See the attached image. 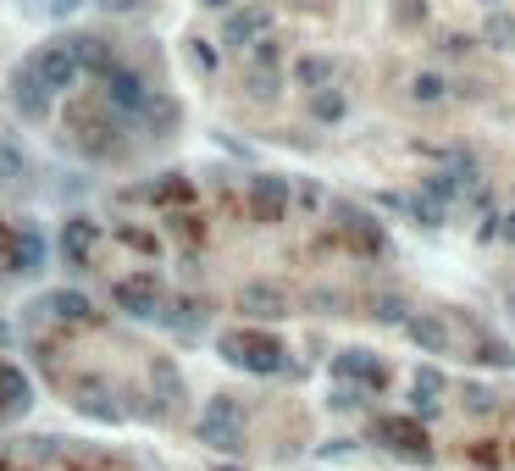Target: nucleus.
Segmentation results:
<instances>
[{"mask_svg": "<svg viewBox=\"0 0 515 471\" xmlns=\"http://www.w3.org/2000/svg\"><path fill=\"white\" fill-rule=\"evenodd\" d=\"M405 333H410V344H416L421 355H455V344H460L455 322H449V316H438V311H416L405 322Z\"/></svg>", "mask_w": 515, "mask_h": 471, "instance_id": "f257e3e1", "label": "nucleus"}, {"mask_svg": "<svg viewBox=\"0 0 515 471\" xmlns=\"http://www.w3.org/2000/svg\"><path fill=\"white\" fill-rule=\"evenodd\" d=\"M377 444H388L394 455H405V460H427L432 455L427 427H421L416 416H383V422H377Z\"/></svg>", "mask_w": 515, "mask_h": 471, "instance_id": "f03ea898", "label": "nucleus"}, {"mask_svg": "<svg viewBox=\"0 0 515 471\" xmlns=\"http://www.w3.org/2000/svg\"><path fill=\"white\" fill-rule=\"evenodd\" d=\"M338 372H344V377H355V383H377V388H383V361H377V355H366V350H344V355H338Z\"/></svg>", "mask_w": 515, "mask_h": 471, "instance_id": "7ed1b4c3", "label": "nucleus"}, {"mask_svg": "<svg viewBox=\"0 0 515 471\" xmlns=\"http://www.w3.org/2000/svg\"><path fill=\"white\" fill-rule=\"evenodd\" d=\"M410 394H416V411L421 416H432L438 405H444V372H416V383H410Z\"/></svg>", "mask_w": 515, "mask_h": 471, "instance_id": "20e7f679", "label": "nucleus"}, {"mask_svg": "<svg viewBox=\"0 0 515 471\" xmlns=\"http://www.w3.org/2000/svg\"><path fill=\"white\" fill-rule=\"evenodd\" d=\"M283 206H288V189H283L277 178H261V183H255V211H261L266 222L283 217Z\"/></svg>", "mask_w": 515, "mask_h": 471, "instance_id": "39448f33", "label": "nucleus"}, {"mask_svg": "<svg viewBox=\"0 0 515 471\" xmlns=\"http://www.w3.org/2000/svg\"><path fill=\"white\" fill-rule=\"evenodd\" d=\"M488 45L493 50H515V17H504V12L488 17Z\"/></svg>", "mask_w": 515, "mask_h": 471, "instance_id": "423d86ee", "label": "nucleus"}, {"mask_svg": "<svg viewBox=\"0 0 515 471\" xmlns=\"http://www.w3.org/2000/svg\"><path fill=\"white\" fill-rule=\"evenodd\" d=\"M244 305H250L255 316H283V294H277V289H250V294H244Z\"/></svg>", "mask_w": 515, "mask_h": 471, "instance_id": "0eeeda50", "label": "nucleus"}, {"mask_svg": "<svg viewBox=\"0 0 515 471\" xmlns=\"http://www.w3.org/2000/svg\"><path fill=\"white\" fill-rule=\"evenodd\" d=\"M410 95H416L421 106H432V100H444V78H438V73H416V84H410Z\"/></svg>", "mask_w": 515, "mask_h": 471, "instance_id": "6e6552de", "label": "nucleus"}, {"mask_svg": "<svg viewBox=\"0 0 515 471\" xmlns=\"http://www.w3.org/2000/svg\"><path fill=\"white\" fill-rule=\"evenodd\" d=\"M327 73H333V67H327L322 56H305L300 61V84H327Z\"/></svg>", "mask_w": 515, "mask_h": 471, "instance_id": "1a4fd4ad", "label": "nucleus"}, {"mask_svg": "<svg viewBox=\"0 0 515 471\" xmlns=\"http://www.w3.org/2000/svg\"><path fill=\"white\" fill-rule=\"evenodd\" d=\"M316 111H322V117H338V111H344V100H338V95H322V100H316Z\"/></svg>", "mask_w": 515, "mask_h": 471, "instance_id": "9d476101", "label": "nucleus"}, {"mask_svg": "<svg viewBox=\"0 0 515 471\" xmlns=\"http://www.w3.org/2000/svg\"><path fill=\"white\" fill-rule=\"evenodd\" d=\"M504 233H510V239H515V217H510V222H504Z\"/></svg>", "mask_w": 515, "mask_h": 471, "instance_id": "9b49d317", "label": "nucleus"}, {"mask_svg": "<svg viewBox=\"0 0 515 471\" xmlns=\"http://www.w3.org/2000/svg\"><path fill=\"white\" fill-rule=\"evenodd\" d=\"M510 305H515V289H510Z\"/></svg>", "mask_w": 515, "mask_h": 471, "instance_id": "f8f14e48", "label": "nucleus"}, {"mask_svg": "<svg viewBox=\"0 0 515 471\" xmlns=\"http://www.w3.org/2000/svg\"><path fill=\"white\" fill-rule=\"evenodd\" d=\"M482 6H493V0H482Z\"/></svg>", "mask_w": 515, "mask_h": 471, "instance_id": "ddd939ff", "label": "nucleus"}]
</instances>
